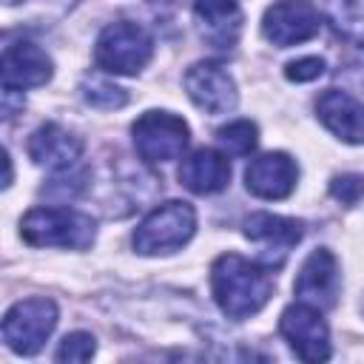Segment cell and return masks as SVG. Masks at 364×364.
<instances>
[{"label": "cell", "instance_id": "14", "mask_svg": "<svg viewBox=\"0 0 364 364\" xmlns=\"http://www.w3.org/2000/svg\"><path fill=\"white\" fill-rule=\"evenodd\" d=\"M28 156L37 165H46L48 171H68L82 165V142L71 131H65L57 122L40 125L28 139Z\"/></svg>", "mask_w": 364, "mask_h": 364}, {"label": "cell", "instance_id": "20", "mask_svg": "<svg viewBox=\"0 0 364 364\" xmlns=\"http://www.w3.org/2000/svg\"><path fill=\"white\" fill-rule=\"evenodd\" d=\"M82 100L94 108L114 111V108H122L128 102V94H125V88H119L102 77H85L82 80Z\"/></svg>", "mask_w": 364, "mask_h": 364}, {"label": "cell", "instance_id": "18", "mask_svg": "<svg viewBox=\"0 0 364 364\" xmlns=\"http://www.w3.org/2000/svg\"><path fill=\"white\" fill-rule=\"evenodd\" d=\"M324 14L336 34L364 48V0H324Z\"/></svg>", "mask_w": 364, "mask_h": 364}, {"label": "cell", "instance_id": "11", "mask_svg": "<svg viewBox=\"0 0 364 364\" xmlns=\"http://www.w3.org/2000/svg\"><path fill=\"white\" fill-rule=\"evenodd\" d=\"M293 290H296L299 301H307L318 310L333 307L336 296H338V262H336V256L327 247H316L304 259Z\"/></svg>", "mask_w": 364, "mask_h": 364}, {"label": "cell", "instance_id": "24", "mask_svg": "<svg viewBox=\"0 0 364 364\" xmlns=\"http://www.w3.org/2000/svg\"><path fill=\"white\" fill-rule=\"evenodd\" d=\"M284 74H287V80H293V82L318 80V77L324 74V60H321V57H301V60H293V63H287Z\"/></svg>", "mask_w": 364, "mask_h": 364}, {"label": "cell", "instance_id": "16", "mask_svg": "<svg viewBox=\"0 0 364 364\" xmlns=\"http://www.w3.org/2000/svg\"><path fill=\"white\" fill-rule=\"evenodd\" d=\"M245 236L250 242L264 245V250L270 253L267 262L276 267L284 262L290 247L304 236V222L287 219V216H273V213H253L250 219H245Z\"/></svg>", "mask_w": 364, "mask_h": 364}, {"label": "cell", "instance_id": "19", "mask_svg": "<svg viewBox=\"0 0 364 364\" xmlns=\"http://www.w3.org/2000/svg\"><path fill=\"white\" fill-rule=\"evenodd\" d=\"M216 139L225 148V154H230V156H247L256 148V142H259V128L250 119H236V122L219 128L216 131Z\"/></svg>", "mask_w": 364, "mask_h": 364}, {"label": "cell", "instance_id": "4", "mask_svg": "<svg viewBox=\"0 0 364 364\" xmlns=\"http://www.w3.org/2000/svg\"><path fill=\"white\" fill-rule=\"evenodd\" d=\"M154 54V40L145 26L134 20H117L105 26L97 37L94 60L108 74H136L145 68V63Z\"/></svg>", "mask_w": 364, "mask_h": 364}, {"label": "cell", "instance_id": "17", "mask_svg": "<svg viewBox=\"0 0 364 364\" xmlns=\"http://www.w3.org/2000/svg\"><path fill=\"white\" fill-rule=\"evenodd\" d=\"M179 182L199 196H210L228 188L230 182V162L222 151L213 148H199L191 156L182 159L179 165Z\"/></svg>", "mask_w": 364, "mask_h": 364}, {"label": "cell", "instance_id": "5", "mask_svg": "<svg viewBox=\"0 0 364 364\" xmlns=\"http://www.w3.org/2000/svg\"><path fill=\"white\" fill-rule=\"evenodd\" d=\"M134 148L148 165H162L179 159L188 148V122L171 111H145L134 125Z\"/></svg>", "mask_w": 364, "mask_h": 364}, {"label": "cell", "instance_id": "6", "mask_svg": "<svg viewBox=\"0 0 364 364\" xmlns=\"http://www.w3.org/2000/svg\"><path fill=\"white\" fill-rule=\"evenodd\" d=\"M54 327H57V304L46 296H31L17 301L3 316V341L20 355H34L46 344Z\"/></svg>", "mask_w": 364, "mask_h": 364}, {"label": "cell", "instance_id": "15", "mask_svg": "<svg viewBox=\"0 0 364 364\" xmlns=\"http://www.w3.org/2000/svg\"><path fill=\"white\" fill-rule=\"evenodd\" d=\"M199 34L208 46L219 51H230L242 31V9L239 0H196L193 3Z\"/></svg>", "mask_w": 364, "mask_h": 364}, {"label": "cell", "instance_id": "12", "mask_svg": "<svg viewBox=\"0 0 364 364\" xmlns=\"http://www.w3.org/2000/svg\"><path fill=\"white\" fill-rule=\"evenodd\" d=\"M299 179V165L282 154H262L256 159H250V165L245 168V185L253 196L259 199H284L293 193Z\"/></svg>", "mask_w": 364, "mask_h": 364}, {"label": "cell", "instance_id": "25", "mask_svg": "<svg viewBox=\"0 0 364 364\" xmlns=\"http://www.w3.org/2000/svg\"><path fill=\"white\" fill-rule=\"evenodd\" d=\"M6 6H14V3H23V0H3Z\"/></svg>", "mask_w": 364, "mask_h": 364}, {"label": "cell", "instance_id": "9", "mask_svg": "<svg viewBox=\"0 0 364 364\" xmlns=\"http://www.w3.org/2000/svg\"><path fill=\"white\" fill-rule=\"evenodd\" d=\"M185 91L193 100L196 108H202L210 117L230 114L236 108V82L228 74V68L216 60L193 63L185 74Z\"/></svg>", "mask_w": 364, "mask_h": 364}, {"label": "cell", "instance_id": "13", "mask_svg": "<svg viewBox=\"0 0 364 364\" xmlns=\"http://www.w3.org/2000/svg\"><path fill=\"white\" fill-rule=\"evenodd\" d=\"M316 114L327 131H333L341 142L364 145V102L341 88H327L316 100Z\"/></svg>", "mask_w": 364, "mask_h": 364}, {"label": "cell", "instance_id": "8", "mask_svg": "<svg viewBox=\"0 0 364 364\" xmlns=\"http://www.w3.org/2000/svg\"><path fill=\"white\" fill-rule=\"evenodd\" d=\"M318 28V9L310 0H276L262 17V34L279 48L313 40Z\"/></svg>", "mask_w": 364, "mask_h": 364}, {"label": "cell", "instance_id": "7", "mask_svg": "<svg viewBox=\"0 0 364 364\" xmlns=\"http://www.w3.org/2000/svg\"><path fill=\"white\" fill-rule=\"evenodd\" d=\"M279 330L287 338L290 350L301 361H327L330 358V330L321 318L318 307L307 301H296L284 307L279 318Z\"/></svg>", "mask_w": 364, "mask_h": 364}, {"label": "cell", "instance_id": "2", "mask_svg": "<svg viewBox=\"0 0 364 364\" xmlns=\"http://www.w3.org/2000/svg\"><path fill=\"white\" fill-rule=\"evenodd\" d=\"M97 225L74 208H31L20 222V236L34 247L85 250L94 242Z\"/></svg>", "mask_w": 364, "mask_h": 364}, {"label": "cell", "instance_id": "3", "mask_svg": "<svg viewBox=\"0 0 364 364\" xmlns=\"http://www.w3.org/2000/svg\"><path fill=\"white\" fill-rule=\"evenodd\" d=\"M196 230V210L188 202L171 199L156 205L134 230V247L142 256L173 253L191 242Z\"/></svg>", "mask_w": 364, "mask_h": 364}, {"label": "cell", "instance_id": "22", "mask_svg": "<svg viewBox=\"0 0 364 364\" xmlns=\"http://www.w3.org/2000/svg\"><path fill=\"white\" fill-rule=\"evenodd\" d=\"M94 350H97L94 336L77 330V333H68V336L60 341L54 358H57V361H88V358L94 355Z\"/></svg>", "mask_w": 364, "mask_h": 364}, {"label": "cell", "instance_id": "21", "mask_svg": "<svg viewBox=\"0 0 364 364\" xmlns=\"http://www.w3.org/2000/svg\"><path fill=\"white\" fill-rule=\"evenodd\" d=\"M85 179H88V168L85 165H77V168H68V171H57L51 176V182L43 188V193L57 196V199H71L85 188Z\"/></svg>", "mask_w": 364, "mask_h": 364}, {"label": "cell", "instance_id": "1", "mask_svg": "<svg viewBox=\"0 0 364 364\" xmlns=\"http://www.w3.org/2000/svg\"><path fill=\"white\" fill-rule=\"evenodd\" d=\"M210 290L219 310L228 318L256 316L273 296V279L264 267L242 259L239 253H222L210 267Z\"/></svg>", "mask_w": 364, "mask_h": 364}, {"label": "cell", "instance_id": "10", "mask_svg": "<svg viewBox=\"0 0 364 364\" xmlns=\"http://www.w3.org/2000/svg\"><path fill=\"white\" fill-rule=\"evenodd\" d=\"M54 74L51 57L31 40H14L3 48V60H0V77H3V88L11 91H23V88H37L46 85Z\"/></svg>", "mask_w": 364, "mask_h": 364}, {"label": "cell", "instance_id": "23", "mask_svg": "<svg viewBox=\"0 0 364 364\" xmlns=\"http://www.w3.org/2000/svg\"><path fill=\"white\" fill-rule=\"evenodd\" d=\"M330 193L344 202V205H355L358 199H364V176L358 173H341L330 182Z\"/></svg>", "mask_w": 364, "mask_h": 364}]
</instances>
